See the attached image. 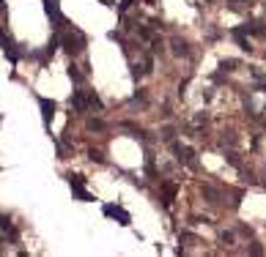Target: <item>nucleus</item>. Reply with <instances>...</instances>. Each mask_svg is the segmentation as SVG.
<instances>
[{
	"instance_id": "f03ea898",
	"label": "nucleus",
	"mask_w": 266,
	"mask_h": 257,
	"mask_svg": "<svg viewBox=\"0 0 266 257\" xmlns=\"http://www.w3.org/2000/svg\"><path fill=\"white\" fill-rule=\"evenodd\" d=\"M69 104H72V110H77V112H85V110H105L102 98L91 90H74L72 98H69Z\"/></svg>"
},
{
	"instance_id": "aec40b11",
	"label": "nucleus",
	"mask_w": 266,
	"mask_h": 257,
	"mask_svg": "<svg viewBox=\"0 0 266 257\" xmlns=\"http://www.w3.org/2000/svg\"><path fill=\"white\" fill-rule=\"evenodd\" d=\"M88 159L91 162H99V164H102V162H105V154H102V150H96V148H91L88 150Z\"/></svg>"
},
{
	"instance_id": "39448f33",
	"label": "nucleus",
	"mask_w": 266,
	"mask_h": 257,
	"mask_svg": "<svg viewBox=\"0 0 266 257\" xmlns=\"http://www.w3.org/2000/svg\"><path fill=\"white\" fill-rule=\"evenodd\" d=\"M102 214L110 216V219H115L118 224H124V227H129V224H132L129 211H126V208H121V206H113V202H105V206H102Z\"/></svg>"
},
{
	"instance_id": "2eb2a0df",
	"label": "nucleus",
	"mask_w": 266,
	"mask_h": 257,
	"mask_svg": "<svg viewBox=\"0 0 266 257\" xmlns=\"http://www.w3.org/2000/svg\"><path fill=\"white\" fill-rule=\"evenodd\" d=\"M230 11H241L244 6H252V0H225Z\"/></svg>"
},
{
	"instance_id": "1a4fd4ad",
	"label": "nucleus",
	"mask_w": 266,
	"mask_h": 257,
	"mask_svg": "<svg viewBox=\"0 0 266 257\" xmlns=\"http://www.w3.org/2000/svg\"><path fill=\"white\" fill-rule=\"evenodd\" d=\"M170 46H173V55H176V58H192V50H189V44L184 42V38L173 36Z\"/></svg>"
},
{
	"instance_id": "f3484780",
	"label": "nucleus",
	"mask_w": 266,
	"mask_h": 257,
	"mask_svg": "<svg viewBox=\"0 0 266 257\" xmlns=\"http://www.w3.org/2000/svg\"><path fill=\"white\" fill-rule=\"evenodd\" d=\"M192 124H195V128H203V126H209V115H206V112H198V115H195V120H192Z\"/></svg>"
},
{
	"instance_id": "dca6fc26",
	"label": "nucleus",
	"mask_w": 266,
	"mask_h": 257,
	"mask_svg": "<svg viewBox=\"0 0 266 257\" xmlns=\"http://www.w3.org/2000/svg\"><path fill=\"white\" fill-rule=\"evenodd\" d=\"M69 80H72L74 85H80V82H83V72H80V68L74 66V63L69 66Z\"/></svg>"
},
{
	"instance_id": "4468645a",
	"label": "nucleus",
	"mask_w": 266,
	"mask_h": 257,
	"mask_svg": "<svg viewBox=\"0 0 266 257\" xmlns=\"http://www.w3.org/2000/svg\"><path fill=\"white\" fill-rule=\"evenodd\" d=\"M225 162H228L230 167H236V170H241V162H239V156H236V150H225Z\"/></svg>"
},
{
	"instance_id": "bb28decb",
	"label": "nucleus",
	"mask_w": 266,
	"mask_h": 257,
	"mask_svg": "<svg viewBox=\"0 0 266 257\" xmlns=\"http://www.w3.org/2000/svg\"><path fill=\"white\" fill-rule=\"evenodd\" d=\"M146 3H148V6H154V3H157V0H146Z\"/></svg>"
},
{
	"instance_id": "412c9836",
	"label": "nucleus",
	"mask_w": 266,
	"mask_h": 257,
	"mask_svg": "<svg viewBox=\"0 0 266 257\" xmlns=\"http://www.w3.org/2000/svg\"><path fill=\"white\" fill-rule=\"evenodd\" d=\"M132 3H135V0H121V3H118V14H126V11L132 8Z\"/></svg>"
},
{
	"instance_id": "6e6552de",
	"label": "nucleus",
	"mask_w": 266,
	"mask_h": 257,
	"mask_svg": "<svg viewBox=\"0 0 266 257\" xmlns=\"http://www.w3.org/2000/svg\"><path fill=\"white\" fill-rule=\"evenodd\" d=\"M0 46H3V52H6V58H9L11 63H20V58H22V52L17 50V44H14V38L9 36V33L0 28Z\"/></svg>"
},
{
	"instance_id": "20e7f679",
	"label": "nucleus",
	"mask_w": 266,
	"mask_h": 257,
	"mask_svg": "<svg viewBox=\"0 0 266 257\" xmlns=\"http://www.w3.org/2000/svg\"><path fill=\"white\" fill-rule=\"evenodd\" d=\"M44 11H47L50 22H53L55 33H61L63 28L69 25V22H66V16H63V11H61V3H58V0H44Z\"/></svg>"
},
{
	"instance_id": "a878e982",
	"label": "nucleus",
	"mask_w": 266,
	"mask_h": 257,
	"mask_svg": "<svg viewBox=\"0 0 266 257\" xmlns=\"http://www.w3.org/2000/svg\"><path fill=\"white\" fill-rule=\"evenodd\" d=\"M9 11V6H6V0H0V14H6Z\"/></svg>"
},
{
	"instance_id": "0eeeda50",
	"label": "nucleus",
	"mask_w": 266,
	"mask_h": 257,
	"mask_svg": "<svg viewBox=\"0 0 266 257\" xmlns=\"http://www.w3.org/2000/svg\"><path fill=\"white\" fill-rule=\"evenodd\" d=\"M69 186H72V192H74V197H77V200H83V202L94 200V194L85 189V178H83V175H69Z\"/></svg>"
},
{
	"instance_id": "a211bd4d",
	"label": "nucleus",
	"mask_w": 266,
	"mask_h": 257,
	"mask_svg": "<svg viewBox=\"0 0 266 257\" xmlns=\"http://www.w3.org/2000/svg\"><path fill=\"white\" fill-rule=\"evenodd\" d=\"M236 66H239V60H233V58L230 60H219V72H233Z\"/></svg>"
},
{
	"instance_id": "423d86ee",
	"label": "nucleus",
	"mask_w": 266,
	"mask_h": 257,
	"mask_svg": "<svg viewBox=\"0 0 266 257\" xmlns=\"http://www.w3.org/2000/svg\"><path fill=\"white\" fill-rule=\"evenodd\" d=\"M39 107H42V120H44V128L47 134L53 137V115H55V102L47 96H39Z\"/></svg>"
},
{
	"instance_id": "6ab92c4d",
	"label": "nucleus",
	"mask_w": 266,
	"mask_h": 257,
	"mask_svg": "<svg viewBox=\"0 0 266 257\" xmlns=\"http://www.w3.org/2000/svg\"><path fill=\"white\" fill-rule=\"evenodd\" d=\"M102 128H105V120H99V118L88 120V132H102Z\"/></svg>"
},
{
	"instance_id": "ddd939ff",
	"label": "nucleus",
	"mask_w": 266,
	"mask_h": 257,
	"mask_svg": "<svg viewBox=\"0 0 266 257\" xmlns=\"http://www.w3.org/2000/svg\"><path fill=\"white\" fill-rule=\"evenodd\" d=\"M162 186H165V200H162V202H165V208H170L173 206V197H176V186H173V184H162Z\"/></svg>"
},
{
	"instance_id": "7ed1b4c3",
	"label": "nucleus",
	"mask_w": 266,
	"mask_h": 257,
	"mask_svg": "<svg viewBox=\"0 0 266 257\" xmlns=\"http://www.w3.org/2000/svg\"><path fill=\"white\" fill-rule=\"evenodd\" d=\"M173 154H176V159L181 162L184 167H189V170H198L200 167V162H198V156H195V150L189 148V145H181L178 140H173Z\"/></svg>"
},
{
	"instance_id": "5701e85b",
	"label": "nucleus",
	"mask_w": 266,
	"mask_h": 257,
	"mask_svg": "<svg viewBox=\"0 0 266 257\" xmlns=\"http://www.w3.org/2000/svg\"><path fill=\"white\" fill-rule=\"evenodd\" d=\"M173 134H176V132H173V128H165V132H162V137H165L167 142H173Z\"/></svg>"
},
{
	"instance_id": "f8f14e48",
	"label": "nucleus",
	"mask_w": 266,
	"mask_h": 257,
	"mask_svg": "<svg viewBox=\"0 0 266 257\" xmlns=\"http://www.w3.org/2000/svg\"><path fill=\"white\" fill-rule=\"evenodd\" d=\"M203 197H206L209 202H219V200H222V192L214 189V186H203Z\"/></svg>"
},
{
	"instance_id": "4be33fe9",
	"label": "nucleus",
	"mask_w": 266,
	"mask_h": 257,
	"mask_svg": "<svg viewBox=\"0 0 266 257\" xmlns=\"http://www.w3.org/2000/svg\"><path fill=\"white\" fill-rule=\"evenodd\" d=\"M132 98H135V102H140V104H146V90H137Z\"/></svg>"
},
{
	"instance_id": "393cba45",
	"label": "nucleus",
	"mask_w": 266,
	"mask_h": 257,
	"mask_svg": "<svg viewBox=\"0 0 266 257\" xmlns=\"http://www.w3.org/2000/svg\"><path fill=\"white\" fill-rule=\"evenodd\" d=\"M250 252H252V254H263V249L258 246V244H252V246H250Z\"/></svg>"
},
{
	"instance_id": "f257e3e1",
	"label": "nucleus",
	"mask_w": 266,
	"mask_h": 257,
	"mask_svg": "<svg viewBox=\"0 0 266 257\" xmlns=\"http://www.w3.org/2000/svg\"><path fill=\"white\" fill-rule=\"evenodd\" d=\"M58 36H61V46L63 50L69 52V55H80V52L85 50V36H83V30H77V28H63L61 33H58Z\"/></svg>"
},
{
	"instance_id": "b1692460",
	"label": "nucleus",
	"mask_w": 266,
	"mask_h": 257,
	"mask_svg": "<svg viewBox=\"0 0 266 257\" xmlns=\"http://www.w3.org/2000/svg\"><path fill=\"white\" fill-rule=\"evenodd\" d=\"M222 241L225 244H233V232H222Z\"/></svg>"
},
{
	"instance_id": "9b49d317",
	"label": "nucleus",
	"mask_w": 266,
	"mask_h": 257,
	"mask_svg": "<svg viewBox=\"0 0 266 257\" xmlns=\"http://www.w3.org/2000/svg\"><path fill=\"white\" fill-rule=\"evenodd\" d=\"M230 36L236 38V44H239L244 52H250V50H252V46H250V42H247V33L241 30V28H233V30H230Z\"/></svg>"
},
{
	"instance_id": "9d476101",
	"label": "nucleus",
	"mask_w": 266,
	"mask_h": 257,
	"mask_svg": "<svg viewBox=\"0 0 266 257\" xmlns=\"http://www.w3.org/2000/svg\"><path fill=\"white\" fill-rule=\"evenodd\" d=\"M0 230H3L6 236L11 238V241H17V238H20V232H17V227H14V222H11L6 214H0Z\"/></svg>"
}]
</instances>
